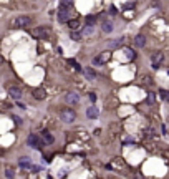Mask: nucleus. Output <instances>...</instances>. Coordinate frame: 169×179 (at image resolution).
Masks as SVG:
<instances>
[{"mask_svg": "<svg viewBox=\"0 0 169 179\" xmlns=\"http://www.w3.org/2000/svg\"><path fill=\"white\" fill-rule=\"evenodd\" d=\"M41 138L45 139V144H53V136L50 134V131H41Z\"/></svg>", "mask_w": 169, "mask_h": 179, "instance_id": "9b49d317", "label": "nucleus"}, {"mask_svg": "<svg viewBox=\"0 0 169 179\" xmlns=\"http://www.w3.org/2000/svg\"><path fill=\"white\" fill-rule=\"evenodd\" d=\"M58 18L60 22H68V8L61 5V8L58 10Z\"/></svg>", "mask_w": 169, "mask_h": 179, "instance_id": "1a4fd4ad", "label": "nucleus"}, {"mask_svg": "<svg viewBox=\"0 0 169 179\" xmlns=\"http://www.w3.org/2000/svg\"><path fill=\"white\" fill-rule=\"evenodd\" d=\"M101 28H103V32H106V33L113 32V23H111V22H103Z\"/></svg>", "mask_w": 169, "mask_h": 179, "instance_id": "dca6fc26", "label": "nucleus"}, {"mask_svg": "<svg viewBox=\"0 0 169 179\" xmlns=\"http://www.w3.org/2000/svg\"><path fill=\"white\" fill-rule=\"evenodd\" d=\"M27 143L32 146V148H38V149L45 146V143H43L41 139H38V136H37V134H30V136H28V139H27Z\"/></svg>", "mask_w": 169, "mask_h": 179, "instance_id": "39448f33", "label": "nucleus"}, {"mask_svg": "<svg viewBox=\"0 0 169 179\" xmlns=\"http://www.w3.org/2000/svg\"><path fill=\"white\" fill-rule=\"evenodd\" d=\"M33 96L37 99H43L47 96V93H45V90H41V88H37V90H33Z\"/></svg>", "mask_w": 169, "mask_h": 179, "instance_id": "4468645a", "label": "nucleus"}, {"mask_svg": "<svg viewBox=\"0 0 169 179\" xmlns=\"http://www.w3.org/2000/svg\"><path fill=\"white\" fill-rule=\"evenodd\" d=\"M65 99H67L68 105H78V101H80V95H78L76 91H70Z\"/></svg>", "mask_w": 169, "mask_h": 179, "instance_id": "0eeeda50", "label": "nucleus"}, {"mask_svg": "<svg viewBox=\"0 0 169 179\" xmlns=\"http://www.w3.org/2000/svg\"><path fill=\"white\" fill-rule=\"evenodd\" d=\"M8 95L15 99L22 98V91H20V88H17V86H8Z\"/></svg>", "mask_w": 169, "mask_h": 179, "instance_id": "6e6552de", "label": "nucleus"}, {"mask_svg": "<svg viewBox=\"0 0 169 179\" xmlns=\"http://www.w3.org/2000/svg\"><path fill=\"white\" fill-rule=\"evenodd\" d=\"M60 118L63 123H73L75 119H76V113L73 110H70V108H65V110H61Z\"/></svg>", "mask_w": 169, "mask_h": 179, "instance_id": "f257e3e1", "label": "nucleus"}, {"mask_svg": "<svg viewBox=\"0 0 169 179\" xmlns=\"http://www.w3.org/2000/svg\"><path fill=\"white\" fill-rule=\"evenodd\" d=\"M32 35H33L35 38L47 40V38H50V28H47V27H37V28L32 30Z\"/></svg>", "mask_w": 169, "mask_h": 179, "instance_id": "f03ea898", "label": "nucleus"}, {"mask_svg": "<svg viewBox=\"0 0 169 179\" xmlns=\"http://www.w3.org/2000/svg\"><path fill=\"white\" fill-rule=\"evenodd\" d=\"M70 37H71V40H75V42H80L81 38H83V35H81V32L78 33V32H71V35H70Z\"/></svg>", "mask_w": 169, "mask_h": 179, "instance_id": "a211bd4d", "label": "nucleus"}, {"mask_svg": "<svg viewBox=\"0 0 169 179\" xmlns=\"http://www.w3.org/2000/svg\"><path fill=\"white\" fill-rule=\"evenodd\" d=\"M67 23H68V27H70L71 30H78V28H80V20H76V18L68 20Z\"/></svg>", "mask_w": 169, "mask_h": 179, "instance_id": "2eb2a0df", "label": "nucleus"}, {"mask_svg": "<svg viewBox=\"0 0 169 179\" xmlns=\"http://www.w3.org/2000/svg\"><path fill=\"white\" fill-rule=\"evenodd\" d=\"M93 22H95V18H93L91 15H88V17H86V23H88V25H91Z\"/></svg>", "mask_w": 169, "mask_h": 179, "instance_id": "393cba45", "label": "nucleus"}, {"mask_svg": "<svg viewBox=\"0 0 169 179\" xmlns=\"http://www.w3.org/2000/svg\"><path fill=\"white\" fill-rule=\"evenodd\" d=\"M90 99H91L93 103H95V101H96V95H95V93H90Z\"/></svg>", "mask_w": 169, "mask_h": 179, "instance_id": "bb28decb", "label": "nucleus"}, {"mask_svg": "<svg viewBox=\"0 0 169 179\" xmlns=\"http://www.w3.org/2000/svg\"><path fill=\"white\" fill-rule=\"evenodd\" d=\"M61 5L67 7V8H71L73 7V0H61Z\"/></svg>", "mask_w": 169, "mask_h": 179, "instance_id": "412c9836", "label": "nucleus"}, {"mask_svg": "<svg viewBox=\"0 0 169 179\" xmlns=\"http://www.w3.org/2000/svg\"><path fill=\"white\" fill-rule=\"evenodd\" d=\"M124 53H126V56H128L129 60H133L136 56V53L133 52V50H131V48H124Z\"/></svg>", "mask_w": 169, "mask_h": 179, "instance_id": "aec40b11", "label": "nucleus"}, {"mask_svg": "<svg viewBox=\"0 0 169 179\" xmlns=\"http://www.w3.org/2000/svg\"><path fill=\"white\" fill-rule=\"evenodd\" d=\"M83 73H85L86 80H95L96 78V71L93 70V68H85V70H83Z\"/></svg>", "mask_w": 169, "mask_h": 179, "instance_id": "9d476101", "label": "nucleus"}, {"mask_svg": "<svg viewBox=\"0 0 169 179\" xmlns=\"http://www.w3.org/2000/svg\"><path fill=\"white\" fill-rule=\"evenodd\" d=\"M134 45L138 46V48H141V46L146 45V38H144V35H138L134 38Z\"/></svg>", "mask_w": 169, "mask_h": 179, "instance_id": "ddd939ff", "label": "nucleus"}, {"mask_svg": "<svg viewBox=\"0 0 169 179\" xmlns=\"http://www.w3.org/2000/svg\"><path fill=\"white\" fill-rule=\"evenodd\" d=\"M121 43H123V38H118L115 42H109V46H119Z\"/></svg>", "mask_w": 169, "mask_h": 179, "instance_id": "4be33fe9", "label": "nucleus"}, {"mask_svg": "<svg viewBox=\"0 0 169 179\" xmlns=\"http://www.w3.org/2000/svg\"><path fill=\"white\" fill-rule=\"evenodd\" d=\"M162 60H164V53H162V52H156V53H153V56H151V63H153V68H159V65L162 63Z\"/></svg>", "mask_w": 169, "mask_h": 179, "instance_id": "423d86ee", "label": "nucleus"}, {"mask_svg": "<svg viewBox=\"0 0 169 179\" xmlns=\"http://www.w3.org/2000/svg\"><path fill=\"white\" fill-rule=\"evenodd\" d=\"M5 176H7V178H14V171H12V169H7V171H5Z\"/></svg>", "mask_w": 169, "mask_h": 179, "instance_id": "b1692460", "label": "nucleus"}, {"mask_svg": "<svg viewBox=\"0 0 169 179\" xmlns=\"http://www.w3.org/2000/svg\"><path fill=\"white\" fill-rule=\"evenodd\" d=\"M109 56H111V53H109V52H101L100 55H96L95 58H93V65H95V66L105 65V63L109 60Z\"/></svg>", "mask_w": 169, "mask_h": 179, "instance_id": "7ed1b4c3", "label": "nucleus"}, {"mask_svg": "<svg viewBox=\"0 0 169 179\" xmlns=\"http://www.w3.org/2000/svg\"><path fill=\"white\" fill-rule=\"evenodd\" d=\"M86 116H88V118H91V119L98 118V110H96L95 106H90L88 110H86Z\"/></svg>", "mask_w": 169, "mask_h": 179, "instance_id": "f8f14e48", "label": "nucleus"}, {"mask_svg": "<svg viewBox=\"0 0 169 179\" xmlns=\"http://www.w3.org/2000/svg\"><path fill=\"white\" fill-rule=\"evenodd\" d=\"M20 166H23V167H32V161L27 158H20Z\"/></svg>", "mask_w": 169, "mask_h": 179, "instance_id": "f3484780", "label": "nucleus"}, {"mask_svg": "<svg viewBox=\"0 0 169 179\" xmlns=\"http://www.w3.org/2000/svg\"><path fill=\"white\" fill-rule=\"evenodd\" d=\"M148 103H149V105H153V103H154V95H153V93H149V95H148Z\"/></svg>", "mask_w": 169, "mask_h": 179, "instance_id": "5701e85b", "label": "nucleus"}, {"mask_svg": "<svg viewBox=\"0 0 169 179\" xmlns=\"http://www.w3.org/2000/svg\"><path fill=\"white\" fill-rule=\"evenodd\" d=\"M93 33V25H86L81 30V35H91Z\"/></svg>", "mask_w": 169, "mask_h": 179, "instance_id": "6ab92c4d", "label": "nucleus"}, {"mask_svg": "<svg viewBox=\"0 0 169 179\" xmlns=\"http://www.w3.org/2000/svg\"><path fill=\"white\" fill-rule=\"evenodd\" d=\"M30 22H32V18H30V17H27V15H22V17H17V18L12 22V27H17V28H23V27L30 25Z\"/></svg>", "mask_w": 169, "mask_h": 179, "instance_id": "20e7f679", "label": "nucleus"}, {"mask_svg": "<svg viewBox=\"0 0 169 179\" xmlns=\"http://www.w3.org/2000/svg\"><path fill=\"white\" fill-rule=\"evenodd\" d=\"M161 96H162V98H164V99H168V96H169V93H168V91H166V90H161Z\"/></svg>", "mask_w": 169, "mask_h": 179, "instance_id": "a878e982", "label": "nucleus"}]
</instances>
